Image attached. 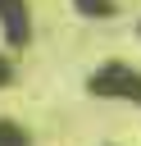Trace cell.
Wrapping results in <instances>:
<instances>
[{
	"mask_svg": "<svg viewBox=\"0 0 141 146\" xmlns=\"http://www.w3.org/2000/svg\"><path fill=\"white\" fill-rule=\"evenodd\" d=\"M91 96H105V100H132V105H141V73L132 68V64H123V59H114V64H105L100 73H91Z\"/></svg>",
	"mask_w": 141,
	"mask_h": 146,
	"instance_id": "6da1fadb",
	"label": "cell"
},
{
	"mask_svg": "<svg viewBox=\"0 0 141 146\" xmlns=\"http://www.w3.org/2000/svg\"><path fill=\"white\" fill-rule=\"evenodd\" d=\"M0 146H27V132L9 119H0Z\"/></svg>",
	"mask_w": 141,
	"mask_h": 146,
	"instance_id": "7a4b0ae2",
	"label": "cell"
},
{
	"mask_svg": "<svg viewBox=\"0 0 141 146\" xmlns=\"http://www.w3.org/2000/svg\"><path fill=\"white\" fill-rule=\"evenodd\" d=\"M86 14H109V0H77Z\"/></svg>",
	"mask_w": 141,
	"mask_h": 146,
	"instance_id": "3957f363",
	"label": "cell"
},
{
	"mask_svg": "<svg viewBox=\"0 0 141 146\" xmlns=\"http://www.w3.org/2000/svg\"><path fill=\"white\" fill-rule=\"evenodd\" d=\"M5 78H9V68H5V64H0V82H5Z\"/></svg>",
	"mask_w": 141,
	"mask_h": 146,
	"instance_id": "277c9868",
	"label": "cell"
}]
</instances>
